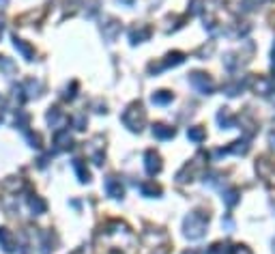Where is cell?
Listing matches in <instances>:
<instances>
[{
    "label": "cell",
    "instance_id": "6da1fadb",
    "mask_svg": "<svg viewBox=\"0 0 275 254\" xmlns=\"http://www.w3.org/2000/svg\"><path fill=\"white\" fill-rule=\"evenodd\" d=\"M207 224H209V216L202 211H191L187 218H185V237L187 239H200V237H204L207 233Z\"/></svg>",
    "mask_w": 275,
    "mask_h": 254
},
{
    "label": "cell",
    "instance_id": "7a4b0ae2",
    "mask_svg": "<svg viewBox=\"0 0 275 254\" xmlns=\"http://www.w3.org/2000/svg\"><path fill=\"white\" fill-rule=\"evenodd\" d=\"M120 121H123V125L127 127V130H131V132H142L144 123H147V112H144L142 104L133 101L131 106H127V110L123 112V116H120Z\"/></svg>",
    "mask_w": 275,
    "mask_h": 254
},
{
    "label": "cell",
    "instance_id": "3957f363",
    "mask_svg": "<svg viewBox=\"0 0 275 254\" xmlns=\"http://www.w3.org/2000/svg\"><path fill=\"white\" fill-rule=\"evenodd\" d=\"M189 84H191L198 93H202V95H211V93L215 91L213 78L207 76V74H202V71H193V74L189 76Z\"/></svg>",
    "mask_w": 275,
    "mask_h": 254
},
{
    "label": "cell",
    "instance_id": "277c9868",
    "mask_svg": "<svg viewBox=\"0 0 275 254\" xmlns=\"http://www.w3.org/2000/svg\"><path fill=\"white\" fill-rule=\"evenodd\" d=\"M144 168H147V172L151 174V177L161 170V157H159V153H155L153 149L144 153Z\"/></svg>",
    "mask_w": 275,
    "mask_h": 254
},
{
    "label": "cell",
    "instance_id": "5b68a950",
    "mask_svg": "<svg viewBox=\"0 0 275 254\" xmlns=\"http://www.w3.org/2000/svg\"><path fill=\"white\" fill-rule=\"evenodd\" d=\"M149 37H151V28H149V26H144V24H140V26H135V28L129 30V41H131L133 45H135V43L147 41Z\"/></svg>",
    "mask_w": 275,
    "mask_h": 254
},
{
    "label": "cell",
    "instance_id": "8992f818",
    "mask_svg": "<svg viewBox=\"0 0 275 254\" xmlns=\"http://www.w3.org/2000/svg\"><path fill=\"white\" fill-rule=\"evenodd\" d=\"M0 245H3V250L9 252V254L18 250L15 248V245H18L15 243V235L9 231V228H0Z\"/></svg>",
    "mask_w": 275,
    "mask_h": 254
},
{
    "label": "cell",
    "instance_id": "52a82bcc",
    "mask_svg": "<svg viewBox=\"0 0 275 254\" xmlns=\"http://www.w3.org/2000/svg\"><path fill=\"white\" fill-rule=\"evenodd\" d=\"M106 192H108L110 198H123L125 189H123V185H120V181L116 177H108L106 179Z\"/></svg>",
    "mask_w": 275,
    "mask_h": 254
},
{
    "label": "cell",
    "instance_id": "ba28073f",
    "mask_svg": "<svg viewBox=\"0 0 275 254\" xmlns=\"http://www.w3.org/2000/svg\"><path fill=\"white\" fill-rule=\"evenodd\" d=\"M153 136L159 138V140H168V138L174 136V127L164 125V123H157V125H153Z\"/></svg>",
    "mask_w": 275,
    "mask_h": 254
},
{
    "label": "cell",
    "instance_id": "9c48e42d",
    "mask_svg": "<svg viewBox=\"0 0 275 254\" xmlns=\"http://www.w3.org/2000/svg\"><path fill=\"white\" fill-rule=\"evenodd\" d=\"M13 45H15V50H20V52H22V56L26 58V60H32V56H35V50H32V47H30L28 43H24L22 39L15 37V39H13Z\"/></svg>",
    "mask_w": 275,
    "mask_h": 254
},
{
    "label": "cell",
    "instance_id": "30bf717a",
    "mask_svg": "<svg viewBox=\"0 0 275 254\" xmlns=\"http://www.w3.org/2000/svg\"><path fill=\"white\" fill-rule=\"evenodd\" d=\"M28 205H30V209H32L35 216H41V213H45V209H47L45 201H43V198H39V196H30L28 198Z\"/></svg>",
    "mask_w": 275,
    "mask_h": 254
},
{
    "label": "cell",
    "instance_id": "8fae6325",
    "mask_svg": "<svg viewBox=\"0 0 275 254\" xmlns=\"http://www.w3.org/2000/svg\"><path fill=\"white\" fill-rule=\"evenodd\" d=\"M151 101H153V104H157V106H166V104H170V101H172V93L157 91V93L151 97Z\"/></svg>",
    "mask_w": 275,
    "mask_h": 254
},
{
    "label": "cell",
    "instance_id": "7c38bea8",
    "mask_svg": "<svg viewBox=\"0 0 275 254\" xmlns=\"http://www.w3.org/2000/svg\"><path fill=\"white\" fill-rule=\"evenodd\" d=\"M217 123H220L222 127H226V130H230V127L234 125V116L228 112V110H220V114H217Z\"/></svg>",
    "mask_w": 275,
    "mask_h": 254
},
{
    "label": "cell",
    "instance_id": "4fadbf2b",
    "mask_svg": "<svg viewBox=\"0 0 275 254\" xmlns=\"http://www.w3.org/2000/svg\"><path fill=\"white\" fill-rule=\"evenodd\" d=\"M187 138L193 140V142H202V140L207 138V134H204L202 127H189V130H187Z\"/></svg>",
    "mask_w": 275,
    "mask_h": 254
},
{
    "label": "cell",
    "instance_id": "5bb4252c",
    "mask_svg": "<svg viewBox=\"0 0 275 254\" xmlns=\"http://www.w3.org/2000/svg\"><path fill=\"white\" fill-rule=\"evenodd\" d=\"M74 168H76V172H78V179L82 181V183H84V181H88V179H91V174H88V170L84 168L82 160H74Z\"/></svg>",
    "mask_w": 275,
    "mask_h": 254
},
{
    "label": "cell",
    "instance_id": "9a60e30c",
    "mask_svg": "<svg viewBox=\"0 0 275 254\" xmlns=\"http://www.w3.org/2000/svg\"><path fill=\"white\" fill-rule=\"evenodd\" d=\"M47 121H50V125H58V123H62L64 121V114L60 112L58 108H52V112H47Z\"/></svg>",
    "mask_w": 275,
    "mask_h": 254
},
{
    "label": "cell",
    "instance_id": "2e32d148",
    "mask_svg": "<svg viewBox=\"0 0 275 254\" xmlns=\"http://www.w3.org/2000/svg\"><path fill=\"white\" fill-rule=\"evenodd\" d=\"M26 97H37L39 91H41V82H37V80H28L26 82Z\"/></svg>",
    "mask_w": 275,
    "mask_h": 254
},
{
    "label": "cell",
    "instance_id": "e0dca14e",
    "mask_svg": "<svg viewBox=\"0 0 275 254\" xmlns=\"http://www.w3.org/2000/svg\"><path fill=\"white\" fill-rule=\"evenodd\" d=\"M140 189H142L144 196H159V194H161V187L155 185V183H144Z\"/></svg>",
    "mask_w": 275,
    "mask_h": 254
},
{
    "label": "cell",
    "instance_id": "ac0fdd59",
    "mask_svg": "<svg viewBox=\"0 0 275 254\" xmlns=\"http://www.w3.org/2000/svg\"><path fill=\"white\" fill-rule=\"evenodd\" d=\"M237 194H239V192H237V189H228V192H226V194H224V201H226V203H228V205H234V203H237V201H239V198H237Z\"/></svg>",
    "mask_w": 275,
    "mask_h": 254
},
{
    "label": "cell",
    "instance_id": "d6986e66",
    "mask_svg": "<svg viewBox=\"0 0 275 254\" xmlns=\"http://www.w3.org/2000/svg\"><path fill=\"white\" fill-rule=\"evenodd\" d=\"M232 254H252V252H249L245 245H234V248H232Z\"/></svg>",
    "mask_w": 275,
    "mask_h": 254
},
{
    "label": "cell",
    "instance_id": "ffe728a7",
    "mask_svg": "<svg viewBox=\"0 0 275 254\" xmlns=\"http://www.w3.org/2000/svg\"><path fill=\"white\" fill-rule=\"evenodd\" d=\"M3 28H5V24H3V20H0V37H3Z\"/></svg>",
    "mask_w": 275,
    "mask_h": 254
},
{
    "label": "cell",
    "instance_id": "44dd1931",
    "mask_svg": "<svg viewBox=\"0 0 275 254\" xmlns=\"http://www.w3.org/2000/svg\"><path fill=\"white\" fill-rule=\"evenodd\" d=\"M74 254H84V250H82V248H78V250H76Z\"/></svg>",
    "mask_w": 275,
    "mask_h": 254
}]
</instances>
